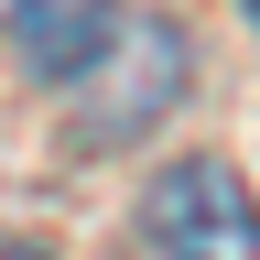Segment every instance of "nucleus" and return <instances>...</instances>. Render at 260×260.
<instances>
[{
  "instance_id": "obj_1",
  "label": "nucleus",
  "mask_w": 260,
  "mask_h": 260,
  "mask_svg": "<svg viewBox=\"0 0 260 260\" xmlns=\"http://www.w3.org/2000/svg\"><path fill=\"white\" fill-rule=\"evenodd\" d=\"M141 228L162 260H260V195L228 162H174L141 195Z\"/></svg>"
},
{
  "instance_id": "obj_2",
  "label": "nucleus",
  "mask_w": 260,
  "mask_h": 260,
  "mask_svg": "<svg viewBox=\"0 0 260 260\" xmlns=\"http://www.w3.org/2000/svg\"><path fill=\"white\" fill-rule=\"evenodd\" d=\"M11 44L32 76H87L98 54H119L109 44V0H11Z\"/></svg>"
},
{
  "instance_id": "obj_3",
  "label": "nucleus",
  "mask_w": 260,
  "mask_h": 260,
  "mask_svg": "<svg viewBox=\"0 0 260 260\" xmlns=\"http://www.w3.org/2000/svg\"><path fill=\"white\" fill-rule=\"evenodd\" d=\"M0 260H44V249H0Z\"/></svg>"
},
{
  "instance_id": "obj_4",
  "label": "nucleus",
  "mask_w": 260,
  "mask_h": 260,
  "mask_svg": "<svg viewBox=\"0 0 260 260\" xmlns=\"http://www.w3.org/2000/svg\"><path fill=\"white\" fill-rule=\"evenodd\" d=\"M249 11H260V0H249Z\"/></svg>"
}]
</instances>
